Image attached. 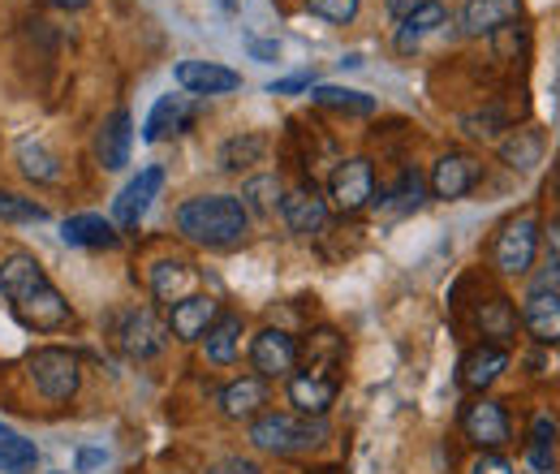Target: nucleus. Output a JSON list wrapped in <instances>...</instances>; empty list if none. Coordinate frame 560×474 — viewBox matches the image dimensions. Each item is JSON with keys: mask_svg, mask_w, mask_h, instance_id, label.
Instances as JSON below:
<instances>
[{"mask_svg": "<svg viewBox=\"0 0 560 474\" xmlns=\"http://www.w3.org/2000/svg\"><path fill=\"white\" fill-rule=\"evenodd\" d=\"M173 224L195 246L229 251L250 233V211L242 207L237 195H195L173 211Z\"/></svg>", "mask_w": 560, "mask_h": 474, "instance_id": "f257e3e1", "label": "nucleus"}, {"mask_svg": "<svg viewBox=\"0 0 560 474\" xmlns=\"http://www.w3.org/2000/svg\"><path fill=\"white\" fill-rule=\"evenodd\" d=\"M250 444L259 453H272V458H298V453H311L328 440V418H306V414H284V409H264L255 423H250Z\"/></svg>", "mask_w": 560, "mask_h": 474, "instance_id": "f03ea898", "label": "nucleus"}, {"mask_svg": "<svg viewBox=\"0 0 560 474\" xmlns=\"http://www.w3.org/2000/svg\"><path fill=\"white\" fill-rule=\"evenodd\" d=\"M26 375H31V389L48 406H66L82 389V358L66 345H39L26 358Z\"/></svg>", "mask_w": 560, "mask_h": 474, "instance_id": "7ed1b4c3", "label": "nucleus"}, {"mask_svg": "<svg viewBox=\"0 0 560 474\" xmlns=\"http://www.w3.org/2000/svg\"><path fill=\"white\" fill-rule=\"evenodd\" d=\"M539 242H544V224L535 216H513L500 224L495 242H491V268L500 276H526L539 259Z\"/></svg>", "mask_w": 560, "mask_h": 474, "instance_id": "20e7f679", "label": "nucleus"}, {"mask_svg": "<svg viewBox=\"0 0 560 474\" xmlns=\"http://www.w3.org/2000/svg\"><path fill=\"white\" fill-rule=\"evenodd\" d=\"M375 204V164L366 155L337 160L332 177H328V207H337L341 216H358Z\"/></svg>", "mask_w": 560, "mask_h": 474, "instance_id": "39448f33", "label": "nucleus"}, {"mask_svg": "<svg viewBox=\"0 0 560 474\" xmlns=\"http://www.w3.org/2000/svg\"><path fill=\"white\" fill-rule=\"evenodd\" d=\"M462 436L479 449V453H500L513 444V418L504 402L495 397H475L470 406L462 409Z\"/></svg>", "mask_w": 560, "mask_h": 474, "instance_id": "423d86ee", "label": "nucleus"}, {"mask_svg": "<svg viewBox=\"0 0 560 474\" xmlns=\"http://www.w3.org/2000/svg\"><path fill=\"white\" fill-rule=\"evenodd\" d=\"M9 307H13L18 324H22V328H31V333H61V328L73 320L66 293H61L52 280H39L31 293H22V298H18V302H9Z\"/></svg>", "mask_w": 560, "mask_h": 474, "instance_id": "0eeeda50", "label": "nucleus"}, {"mask_svg": "<svg viewBox=\"0 0 560 474\" xmlns=\"http://www.w3.org/2000/svg\"><path fill=\"white\" fill-rule=\"evenodd\" d=\"M113 337H117L126 358L151 362V358H160L164 345H168V324H160L151 307H135V311H126V315L117 320V333H113Z\"/></svg>", "mask_w": 560, "mask_h": 474, "instance_id": "6e6552de", "label": "nucleus"}, {"mask_svg": "<svg viewBox=\"0 0 560 474\" xmlns=\"http://www.w3.org/2000/svg\"><path fill=\"white\" fill-rule=\"evenodd\" d=\"M280 220L289 224V233L298 238H315L328 224V195L315 182H298L293 190L280 195Z\"/></svg>", "mask_w": 560, "mask_h": 474, "instance_id": "1a4fd4ad", "label": "nucleus"}, {"mask_svg": "<svg viewBox=\"0 0 560 474\" xmlns=\"http://www.w3.org/2000/svg\"><path fill=\"white\" fill-rule=\"evenodd\" d=\"M479 177H483V164H479L470 151H444V155L431 164L427 186H431L435 199L453 204V199H466V195L479 186Z\"/></svg>", "mask_w": 560, "mask_h": 474, "instance_id": "9d476101", "label": "nucleus"}, {"mask_svg": "<svg viewBox=\"0 0 560 474\" xmlns=\"http://www.w3.org/2000/svg\"><path fill=\"white\" fill-rule=\"evenodd\" d=\"M160 190H164V169L160 164H147L139 177L113 199V224H117V233H130V229H139L142 216L151 211V204L160 199Z\"/></svg>", "mask_w": 560, "mask_h": 474, "instance_id": "9b49d317", "label": "nucleus"}, {"mask_svg": "<svg viewBox=\"0 0 560 474\" xmlns=\"http://www.w3.org/2000/svg\"><path fill=\"white\" fill-rule=\"evenodd\" d=\"M250 367L259 380H284L298 371V340L284 328H264L250 340Z\"/></svg>", "mask_w": 560, "mask_h": 474, "instance_id": "f8f14e48", "label": "nucleus"}, {"mask_svg": "<svg viewBox=\"0 0 560 474\" xmlns=\"http://www.w3.org/2000/svg\"><path fill=\"white\" fill-rule=\"evenodd\" d=\"M509 371V345H491V340H479L475 349H466L462 367H457V384L466 393H488L491 384Z\"/></svg>", "mask_w": 560, "mask_h": 474, "instance_id": "ddd939ff", "label": "nucleus"}, {"mask_svg": "<svg viewBox=\"0 0 560 474\" xmlns=\"http://www.w3.org/2000/svg\"><path fill=\"white\" fill-rule=\"evenodd\" d=\"M215 320H220V302L211 293H190V298L168 307V337H177L182 345H195V340L208 337Z\"/></svg>", "mask_w": 560, "mask_h": 474, "instance_id": "4468645a", "label": "nucleus"}, {"mask_svg": "<svg viewBox=\"0 0 560 474\" xmlns=\"http://www.w3.org/2000/svg\"><path fill=\"white\" fill-rule=\"evenodd\" d=\"M215 406H220V414H224L229 423H255V418L268 409V380H259V375H237V380H229V384L220 389Z\"/></svg>", "mask_w": 560, "mask_h": 474, "instance_id": "2eb2a0df", "label": "nucleus"}, {"mask_svg": "<svg viewBox=\"0 0 560 474\" xmlns=\"http://www.w3.org/2000/svg\"><path fill=\"white\" fill-rule=\"evenodd\" d=\"M517 18H522V0H466L462 4V35L466 39L500 35Z\"/></svg>", "mask_w": 560, "mask_h": 474, "instance_id": "dca6fc26", "label": "nucleus"}, {"mask_svg": "<svg viewBox=\"0 0 560 474\" xmlns=\"http://www.w3.org/2000/svg\"><path fill=\"white\" fill-rule=\"evenodd\" d=\"M337 380L332 375H319V371H293L289 375V406L293 414H306V418H324L332 402H337Z\"/></svg>", "mask_w": 560, "mask_h": 474, "instance_id": "f3484780", "label": "nucleus"}, {"mask_svg": "<svg viewBox=\"0 0 560 474\" xmlns=\"http://www.w3.org/2000/svg\"><path fill=\"white\" fill-rule=\"evenodd\" d=\"M130 142H135V122H130V113H126V108L108 113L104 126L95 130V160H100V169H108V173L126 169V164H130Z\"/></svg>", "mask_w": 560, "mask_h": 474, "instance_id": "a211bd4d", "label": "nucleus"}, {"mask_svg": "<svg viewBox=\"0 0 560 474\" xmlns=\"http://www.w3.org/2000/svg\"><path fill=\"white\" fill-rule=\"evenodd\" d=\"M195 126V100L190 95H160L142 122L147 142H164L168 135H186Z\"/></svg>", "mask_w": 560, "mask_h": 474, "instance_id": "6ab92c4d", "label": "nucleus"}, {"mask_svg": "<svg viewBox=\"0 0 560 474\" xmlns=\"http://www.w3.org/2000/svg\"><path fill=\"white\" fill-rule=\"evenodd\" d=\"M173 78H177V86L186 95H229V91L242 86L237 69L215 66V61H182V66L173 69Z\"/></svg>", "mask_w": 560, "mask_h": 474, "instance_id": "aec40b11", "label": "nucleus"}, {"mask_svg": "<svg viewBox=\"0 0 560 474\" xmlns=\"http://www.w3.org/2000/svg\"><path fill=\"white\" fill-rule=\"evenodd\" d=\"M522 328L539 345H560V293L557 289H530L522 302Z\"/></svg>", "mask_w": 560, "mask_h": 474, "instance_id": "412c9836", "label": "nucleus"}, {"mask_svg": "<svg viewBox=\"0 0 560 474\" xmlns=\"http://www.w3.org/2000/svg\"><path fill=\"white\" fill-rule=\"evenodd\" d=\"M242 337H246V320L237 311H220V320L208 328V337L199 340L203 358H208L211 367H233L237 354H242Z\"/></svg>", "mask_w": 560, "mask_h": 474, "instance_id": "4be33fe9", "label": "nucleus"}, {"mask_svg": "<svg viewBox=\"0 0 560 474\" xmlns=\"http://www.w3.org/2000/svg\"><path fill=\"white\" fill-rule=\"evenodd\" d=\"M557 440L560 427L552 414H535L526 431V474H560L557 466Z\"/></svg>", "mask_w": 560, "mask_h": 474, "instance_id": "5701e85b", "label": "nucleus"}, {"mask_svg": "<svg viewBox=\"0 0 560 474\" xmlns=\"http://www.w3.org/2000/svg\"><path fill=\"white\" fill-rule=\"evenodd\" d=\"M61 238H66V246H82V251H113V246L121 242L117 224L104 220V216H95V211L70 216V220L61 224Z\"/></svg>", "mask_w": 560, "mask_h": 474, "instance_id": "b1692460", "label": "nucleus"}, {"mask_svg": "<svg viewBox=\"0 0 560 474\" xmlns=\"http://www.w3.org/2000/svg\"><path fill=\"white\" fill-rule=\"evenodd\" d=\"M39 280H48L44 264L31 255V251H9L0 259V298L4 302H18L22 293H31Z\"/></svg>", "mask_w": 560, "mask_h": 474, "instance_id": "393cba45", "label": "nucleus"}, {"mask_svg": "<svg viewBox=\"0 0 560 474\" xmlns=\"http://www.w3.org/2000/svg\"><path fill=\"white\" fill-rule=\"evenodd\" d=\"M448 22V9L444 4H435V0H422L419 9H410L406 18H397V53H415L427 35H435L440 26Z\"/></svg>", "mask_w": 560, "mask_h": 474, "instance_id": "a878e982", "label": "nucleus"}, {"mask_svg": "<svg viewBox=\"0 0 560 474\" xmlns=\"http://www.w3.org/2000/svg\"><path fill=\"white\" fill-rule=\"evenodd\" d=\"M298 362H306V371H319V375H332L341 362H346V337L337 328H315L306 345H298ZM337 380V375H332Z\"/></svg>", "mask_w": 560, "mask_h": 474, "instance_id": "bb28decb", "label": "nucleus"}, {"mask_svg": "<svg viewBox=\"0 0 560 474\" xmlns=\"http://www.w3.org/2000/svg\"><path fill=\"white\" fill-rule=\"evenodd\" d=\"M475 324H479V333H483L491 345H504V340L517 337V311H513V302H509L504 293L479 298V307H475Z\"/></svg>", "mask_w": 560, "mask_h": 474, "instance_id": "cd10ccee", "label": "nucleus"}, {"mask_svg": "<svg viewBox=\"0 0 560 474\" xmlns=\"http://www.w3.org/2000/svg\"><path fill=\"white\" fill-rule=\"evenodd\" d=\"M195 280H199V271L190 268L186 259H160L151 268V293L173 307V302H182V298L195 293Z\"/></svg>", "mask_w": 560, "mask_h": 474, "instance_id": "c85d7f7f", "label": "nucleus"}, {"mask_svg": "<svg viewBox=\"0 0 560 474\" xmlns=\"http://www.w3.org/2000/svg\"><path fill=\"white\" fill-rule=\"evenodd\" d=\"M264 155H268V135L246 130V135H233L220 147V169L224 173H246V169L264 164Z\"/></svg>", "mask_w": 560, "mask_h": 474, "instance_id": "c756f323", "label": "nucleus"}, {"mask_svg": "<svg viewBox=\"0 0 560 474\" xmlns=\"http://www.w3.org/2000/svg\"><path fill=\"white\" fill-rule=\"evenodd\" d=\"M500 160H504L509 169H517V173L535 169V164L544 160V135H539L535 126L513 130L509 138H500Z\"/></svg>", "mask_w": 560, "mask_h": 474, "instance_id": "7c9ffc66", "label": "nucleus"}, {"mask_svg": "<svg viewBox=\"0 0 560 474\" xmlns=\"http://www.w3.org/2000/svg\"><path fill=\"white\" fill-rule=\"evenodd\" d=\"M18 169H22V177H31L35 186L61 182V160H57L44 142H22V147H18Z\"/></svg>", "mask_w": 560, "mask_h": 474, "instance_id": "2f4dec72", "label": "nucleus"}, {"mask_svg": "<svg viewBox=\"0 0 560 474\" xmlns=\"http://www.w3.org/2000/svg\"><path fill=\"white\" fill-rule=\"evenodd\" d=\"M311 100H315L319 108H332V113H346V117H371V113L380 108L371 95L350 91V86H315Z\"/></svg>", "mask_w": 560, "mask_h": 474, "instance_id": "473e14b6", "label": "nucleus"}, {"mask_svg": "<svg viewBox=\"0 0 560 474\" xmlns=\"http://www.w3.org/2000/svg\"><path fill=\"white\" fill-rule=\"evenodd\" d=\"M35 466H39L35 440L13 436V431L0 427V474H35Z\"/></svg>", "mask_w": 560, "mask_h": 474, "instance_id": "72a5a7b5", "label": "nucleus"}, {"mask_svg": "<svg viewBox=\"0 0 560 474\" xmlns=\"http://www.w3.org/2000/svg\"><path fill=\"white\" fill-rule=\"evenodd\" d=\"M280 177L277 173H259V177H250L246 186H242V207L246 211H259V216H272L280 207Z\"/></svg>", "mask_w": 560, "mask_h": 474, "instance_id": "f704fd0d", "label": "nucleus"}, {"mask_svg": "<svg viewBox=\"0 0 560 474\" xmlns=\"http://www.w3.org/2000/svg\"><path fill=\"white\" fill-rule=\"evenodd\" d=\"M375 204L388 207V211H397V216H406V211L422 207V173L419 169H406V173H401V182H397L384 199H375Z\"/></svg>", "mask_w": 560, "mask_h": 474, "instance_id": "c9c22d12", "label": "nucleus"}, {"mask_svg": "<svg viewBox=\"0 0 560 474\" xmlns=\"http://www.w3.org/2000/svg\"><path fill=\"white\" fill-rule=\"evenodd\" d=\"M0 220H9V224H44V220H48V207L35 204V199H22V195L0 190Z\"/></svg>", "mask_w": 560, "mask_h": 474, "instance_id": "e433bc0d", "label": "nucleus"}, {"mask_svg": "<svg viewBox=\"0 0 560 474\" xmlns=\"http://www.w3.org/2000/svg\"><path fill=\"white\" fill-rule=\"evenodd\" d=\"M358 9H362V0H306V13L324 18L332 26H350L353 18H358Z\"/></svg>", "mask_w": 560, "mask_h": 474, "instance_id": "4c0bfd02", "label": "nucleus"}, {"mask_svg": "<svg viewBox=\"0 0 560 474\" xmlns=\"http://www.w3.org/2000/svg\"><path fill=\"white\" fill-rule=\"evenodd\" d=\"M462 130L470 138H495L500 130H504V113L491 104V108H483V113H470V117H462Z\"/></svg>", "mask_w": 560, "mask_h": 474, "instance_id": "58836bf2", "label": "nucleus"}, {"mask_svg": "<svg viewBox=\"0 0 560 474\" xmlns=\"http://www.w3.org/2000/svg\"><path fill=\"white\" fill-rule=\"evenodd\" d=\"M470 474H517V471H513V462L504 453H479L470 462Z\"/></svg>", "mask_w": 560, "mask_h": 474, "instance_id": "ea45409f", "label": "nucleus"}, {"mask_svg": "<svg viewBox=\"0 0 560 474\" xmlns=\"http://www.w3.org/2000/svg\"><path fill=\"white\" fill-rule=\"evenodd\" d=\"M208 474H264L259 471V462H250V458H220V462H211Z\"/></svg>", "mask_w": 560, "mask_h": 474, "instance_id": "a19ab883", "label": "nucleus"}, {"mask_svg": "<svg viewBox=\"0 0 560 474\" xmlns=\"http://www.w3.org/2000/svg\"><path fill=\"white\" fill-rule=\"evenodd\" d=\"M298 91H311V73H298V78H280L268 86V95H298Z\"/></svg>", "mask_w": 560, "mask_h": 474, "instance_id": "79ce46f5", "label": "nucleus"}, {"mask_svg": "<svg viewBox=\"0 0 560 474\" xmlns=\"http://www.w3.org/2000/svg\"><path fill=\"white\" fill-rule=\"evenodd\" d=\"M104 462H108V453H104V449H95V444H86V449H78V474L100 471Z\"/></svg>", "mask_w": 560, "mask_h": 474, "instance_id": "37998d69", "label": "nucleus"}, {"mask_svg": "<svg viewBox=\"0 0 560 474\" xmlns=\"http://www.w3.org/2000/svg\"><path fill=\"white\" fill-rule=\"evenodd\" d=\"M544 238H548V268L560 271V220H552V224L544 229Z\"/></svg>", "mask_w": 560, "mask_h": 474, "instance_id": "c03bdc74", "label": "nucleus"}, {"mask_svg": "<svg viewBox=\"0 0 560 474\" xmlns=\"http://www.w3.org/2000/svg\"><path fill=\"white\" fill-rule=\"evenodd\" d=\"M250 57H259V61H277L280 44H259V39H255V44H250Z\"/></svg>", "mask_w": 560, "mask_h": 474, "instance_id": "a18cd8bd", "label": "nucleus"}, {"mask_svg": "<svg viewBox=\"0 0 560 474\" xmlns=\"http://www.w3.org/2000/svg\"><path fill=\"white\" fill-rule=\"evenodd\" d=\"M422 0H384V9H388V13H393V18H406V13H410V9H419Z\"/></svg>", "mask_w": 560, "mask_h": 474, "instance_id": "49530a36", "label": "nucleus"}, {"mask_svg": "<svg viewBox=\"0 0 560 474\" xmlns=\"http://www.w3.org/2000/svg\"><path fill=\"white\" fill-rule=\"evenodd\" d=\"M48 9H66V13H78V9H86L91 0H44Z\"/></svg>", "mask_w": 560, "mask_h": 474, "instance_id": "de8ad7c7", "label": "nucleus"}, {"mask_svg": "<svg viewBox=\"0 0 560 474\" xmlns=\"http://www.w3.org/2000/svg\"><path fill=\"white\" fill-rule=\"evenodd\" d=\"M237 4H242V0H220V9H229V13H233Z\"/></svg>", "mask_w": 560, "mask_h": 474, "instance_id": "09e8293b", "label": "nucleus"}, {"mask_svg": "<svg viewBox=\"0 0 560 474\" xmlns=\"http://www.w3.org/2000/svg\"><path fill=\"white\" fill-rule=\"evenodd\" d=\"M306 474H341L337 466H324V471H306Z\"/></svg>", "mask_w": 560, "mask_h": 474, "instance_id": "8fccbe9b", "label": "nucleus"}, {"mask_svg": "<svg viewBox=\"0 0 560 474\" xmlns=\"http://www.w3.org/2000/svg\"><path fill=\"white\" fill-rule=\"evenodd\" d=\"M557 190H560V169H557Z\"/></svg>", "mask_w": 560, "mask_h": 474, "instance_id": "3c124183", "label": "nucleus"}, {"mask_svg": "<svg viewBox=\"0 0 560 474\" xmlns=\"http://www.w3.org/2000/svg\"><path fill=\"white\" fill-rule=\"evenodd\" d=\"M57 474H61V471H57Z\"/></svg>", "mask_w": 560, "mask_h": 474, "instance_id": "603ef678", "label": "nucleus"}]
</instances>
